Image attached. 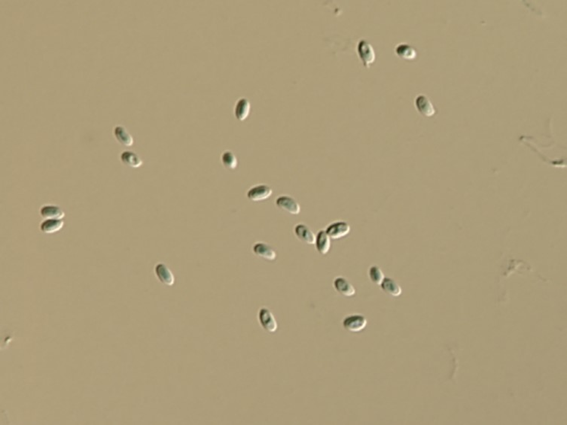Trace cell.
<instances>
[{
	"label": "cell",
	"instance_id": "6da1fadb",
	"mask_svg": "<svg viewBox=\"0 0 567 425\" xmlns=\"http://www.w3.org/2000/svg\"><path fill=\"white\" fill-rule=\"evenodd\" d=\"M357 50H358V56L363 61L365 67L367 69L370 68L371 65L373 64L376 59L375 49L372 45L367 41L363 39L358 42Z\"/></svg>",
	"mask_w": 567,
	"mask_h": 425
},
{
	"label": "cell",
	"instance_id": "7a4b0ae2",
	"mask_svg": "<svg viewBox=\"0 0 567 425\" xmlns=\"http://www.w3.org/2000/svg\"><path fill=\"white\" fill-rule=\"evenodd\" d=\"M275 205L278 209L291 214L298 215L301 212V206L293 197L288 195H281L275 200Z\"/></svg>",
	"mask_w": 567,
	"mask_h": 425
},
{
	"label": "cell",
	"instance_id": "3957f363",
	"mask_svg": "<svg viewBox=\"0 0 567 425\" xmlns=\"http://www.w3.org/2000/svg\"><path fill=\"white\" fill-rule=\"evenodd\" d=\"M344 329L352 333L363 331L367 326V319L363 315L355 314L347 316L343 320Z\"/></svg>",
	"mask_w": 567,
	"mask_h": 425
},
{
	"label": "cell",
	"instance_id": "277c9868",
	"mask_svg": "<svg viewBox=\"0 0 567 425\" xmlns=\"http://www.w3.org/2000/svg\"><path fill=\"white\" fill-rule=\"evenodd\" d=\"M272 194V189L268 185L260 184L250 188L246 193V197L251 201L260 202L269 198Z\"/></svg>",
	"mask_w": 567,
	"mask_h": 425
},
{
	"label": "cell",
	"instance_id": "5b68a950",
	"mask_svg": "<svg viewBox=\"0 0 567 425\" xmlns=\"http://www.w3.org/2000/svg\"><path fill=\"white\" fill-rule=\"evenodd\" d=\"M325 230L330 238L338 239L349 234L350 232V226L346 221H335L329 224Z\"/></svg>",
	"mask_w": 567,
	"mask_h": 425
},
{
	"label": "cell",
	"instance_id": "8992f818",
	"mask_svg": "<svg viewBox=\"0 0 567 425\" xmlns=\"http://www.w3.org/2000/svg\"><path fill=\"white\" fill-rule=\"evenodd\" d=\"M259 320L264 330L274 333L278 329V325L273 313L268 309L262 308L259 313Z\"/></svg>",
	"mask_w": 567,
	"mask_h": 425
},
{
	"label": "cell",
	"instance_id": "52a82bcc",
	"mask_svg": "<svg viewBox=\"0 0 567 425\" xmlns=\"http://www.w3.org/2000/svg\"><path fill=\"white\" fill-rule=\"evenodd\" d=\"M415 106L418 111L427 117H431L436 114V109L430 99L425 95H419L415 99Z\"/></svg>",
	"mask_w": 567,
	"mask_h": 425
},
{
	"label": "cell",
	"instance_id": "ba28073f",
	"mask_svg": "<svg viewBox=\"0 0 567 425\" xmlns=\"http://www.w3.org/2000/svg\"><path fill=\"white\" fill-rule=\"evenodd\" d=\"M154 274L162 284L167 286H173L175 278L171 270L168 266L163 263H159L154 267Z\"/></svg>",
	"mask_w": 567,
	"mask_h": 425
},
{
	"label": "cell",
	"instance_id": "9c48e42d",
	"mask_svg": "<svg viewBox=\"0 0 567 425\" xmlns=\"http://www.w3.org/2000/svg\"><path fill=\"white\" fill-rule=\"evenodd\" d=\"M252 252L257 257L263 258L267 261H274L277 258V254L272 247L268 243L256 242L252 246Z\"/></svg>",
	"mask_w": 567,
	"mask_h": 425
},
{
	"label": "cell",
	"instance_id": "30bf717a",
	"mask_svg": "<svg viewBox=\"0 0 567 425\" xmlns=\"http://www.w3.org/2000/svg\"><path fill=\"white\" fill-rule=\"evenodd\" d=\"M39 215L44 219H63L65 212L59 206L45 204L39 209Z\"/></svg>",
	"mask_w": 567,
	"mask_h": 425
},
{
	"label": "cell",
	"instance_id": "8fae6325",
	"mask_svg": "<svg viewBox=\"0 0 567 425\" xmlns=\"http://www.w3.org/2000/svg\"><path fill=\"white\" fill-rule=\"evenodd\" d=\"M333 285L335 290L338 293H341L343 296L351 297V296H353L355 294L356 290H355V287L346 278L341 277V276L335 278Z\"/></svg>",
	"mask_w": 567,
	"mask_h": 425
},
{
	"label": "cell",
	"instance_id": "7c38bea8",
	"mask_svg": "<svg viewBox=\"0 0 567 425\" xmlns=\"http://www.w3.org/2000/svg\"><path fill=\"white\" fill-rule=\"evenodd\" d=\"M295 236L306 244L315 243L316 236L308 226L304 224H298L294 228Z\"/></svg>",
	"mask_w": 567,
	"mask_h": 425
},
{
	"label": "cell",
	"instance_id": "4fadbf2b",
	"mask_svg": "<svg viewBox=\"0 0 567 425\" xmlns=\"http://www.w3.org/2000/svg\"><path fill=\"white\" fill-rule=\"evenodd\" d=\"M331 238L328 236L326 230H320L316 236L315 243L316 249L317 252L321 255H326L330 250Z\"/></svg>",
	"mask_w": 567,
	"mask_h": 425
},
{
	"label": "cell",
	"instance_id": "5bb4252c",
	"mask_svg": "<svg viewBox=\"0 0 567 425\" xmlns=\"http://www.w3.org/2000/svg\"><path fill=\"white\" fill-rule=\"evenodd\" d=\"M113 136L119 143L125 147L133 145V138L125 127L117 125L113 129Z\"/></svg>",
	"mask_w": 567,
	"mask_h": 425
},
{
	"label": "cell",
	"instance_id": "9a60e30c",
	"mask_svg": "<svg viewBox=\"0 0 567 425\" xmlns=\"http://www.w3.org/2000/svg\"><path fill=\"white\" fill-rule=\"evenodd\" d=\"M64 226L62 219H45L41 222L39 230L44 234H53L59 232Z\"/></svg>",
	"mask_w": 567,
	"mask_h": 425
},
{
	"label": "cell",
	"instance_id": "2e32d148",
	"mask_svg": "<svg viewBox=\"0 0 567 425\" xmlns=\"http://www.w3.org/2000/svg\"><path fill=\"white\" fill-rule=\"evenodd\" d=\"M250 112V102L246 98H240L234 108V116L237 120L243 122Z\"/></svg>",
	"mask_w": 567,
	"mask_h": 425
},
{
	"label": "cell",
	"instance_id": "e0dca14e",
	"mask_svg": "<svg viewBox=\"0 0 567 425\" xmlns=\"http://www.w3.org/2000/svg\"><path fill=\"white\" fill-rule=\"evenodd\" d=\"M120 160L124 165L131 168L140 167L142 165L140 157L132 151H123L121 154Z\"/></svg>",
	"mask_w": 567,
	"mask_h": 425
},
{
	"label": "cell",
	"instance_id": "ac0fdd59",
	"mask_svg": "<svg viewBox=\"0 0 567 425\" xmlns=\"http://www.w3.org/2000/svg\"><path fill=\"white\" fill-rule=\"evenodd\" d=\"M395 53L400 58L406 60H413L418 56V51L408 44H401L395 47Z\"/></svg>",
	"mask_w": 567,
	"mask_h": 425
},
{
	"label": "cell",
	"instance_id": "d6986e66",
	"mask_svg": "<svg viewBox=\"0 0 567 425\" xmlns=\"http://www.w3.org/2000/svg\"><path fill=\"white\" fill-rule=\"evenodd\" d=\"M381 289L385 292L387 294L390 295L392 296H400L401 293V288L399 284L397 283L393 279L391 278H384L383 282L380 284Z\"/></svg>",
	"mask_w": 567,
	"mask_h": 425
},
{
	"label": "cell",
	"instance_id": "ffe728a7",
	"mask_svg": "<svg viewBox=\"0 0 567 425\" xmlns=\"http://www.w3.org/2000/svg\"><path fill=\"white\" fill-rule=\"evenodd\" d=\"M221 161L226 169L234 170L237 166V159L231 151H225L222 153Z\"/></svg>",
	"mask_w": 567,
	"mask_h": 425
},
{
	"label": "cell",
	"instance_id": "44dd1931",
	"mask_svg": "<svg viewBox=\"0 0 567 425\" xmlns=\"http://www.w3.org/2000/svg\"><path fill=\"white\" fill-rule=\"evenodd\" d=\"M369 276L371 281L373 283L378 284V285H380L385 278L381 269L377 265H373L370 267L369 270Z\"/></svg>",
	"mask_w": 567,
	"mask_h": 425
}]
</instances>
